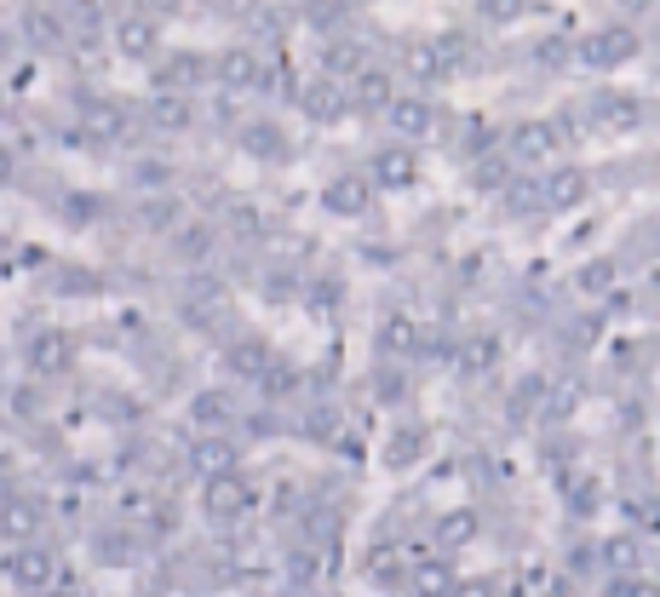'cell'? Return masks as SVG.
<instances>
[{
    "label": "cell",
    "instance_id": "cell-32",
    "mask_svg": "<svg viewBox=\"0 0 660 597\" xmlns=\"http://www.w3.org/2000/svg\"><path fill=\"white\" fill-rule=\"evenodd\" d=\"M568 505L581 511V518H586V511H597V482H592V477H581V482L568 489Z\"/></svg>",
    "mask_w": 660,
    "mask_h": 597
},
{
    "label": "cell",
    "instance_id": "cell-37",
    "mask_svg": "<svg viewBox=\"0 0 660 597\" xmlns=\"http://www.w3.org/2000/svg\"><path fill=\"white\" fill-rule=\"evenodd\" d=\"M454 597H500V591H494V580H488V575H471V580L454 586Z\"/></svg>",
    "mask_w": 660,
    "mask_h": 597
},
{
    "label": "cell",
    "instance_id": "cell-34",
    "mask_svg": "<svg viewBox=\"0 0 660 597\" xmlns=\"http://www.w3.org/2000/svg\"><path fill=\"white\" fill-rule=\"evenodd\" d=\"M195 70H201V58H190V52H184V58H172V64H167L161 81H167V87H184V81H195Z\"/></svg>",
    "mask_w": 660,
    "mask_h": 597
},
{
    "label": "cell",
    "instance_id": "cell-7",
    "mask_svg": "<svg viewBox=\"0 0 660 597\" xmlns=\"http://www.w3.org/2000/svg\"><path fill=\"white\" fill-rule=\"evenodd\" d=\"M597 563L609 568V575H638L643 568V540L638 534H609L597 546Z\"/></svg>",
    "mask_w": 660,
    "mask_h": 597
},
{
    "label": "cell",
    "instance_id": "cell-44",
    "mask_svg": "<svg viewBox=\"0 0 660 597\" xmlns=\"http://www.w3.org/2000/svg\"><path fill=\"white\" fill-rule=\"evenodd\" d=\"M179 247L190 253V259H201V253H207V236H201V231H184V236H179Z\"/></svg>",
    "mask_w": 660,
    "mask_h": 597
},
{
    "label": "cell",
    "instance_id": "cell-30",
    "mask_svg": "<svg viewBox=\"0 0 660 597\" xmlns=\"http://www.w3.org/2000/svg\"><path fill=\"white\" fill-rule=\"evenodd\" d=\"M609 597H660V586H654V580H643V575H615Z\"/></svg>",
    "mask_w": 660,
    "mask_h": 597
},
{
    "label": "cell",
    "instance_id": "cell-38",
    "mask_svg": "<svg viewBox=\"0 0 660 597\" xmlns=\"http://www.w3.org/2000/svg\"><path fill=\"white\" fill-rule=\"evenodd\" d=\"M143 213H150V224H156V231H167V224H179V202H150Z\"/></svg>",
    "mask_w": 660,
    "mask_h": 597
},
{
    "label": "cell",
    "instance_id": "cell-21",
    "mask_svg": "<svg viewBox=\"0 0 660 597\" xmlns=\"http://www.w3.org/2000/svg\"><path fill=\"white\" fill-rule=\"evenodd\" d=\"M380 345H385L391 356H408V351H419V328H414L408 317H391V322L380 328Z\"/></svg>",
    "mask_w": 660,
    "mask_h": 597
},
{
    "label": "cell",
    "instance_id": "cell-2",
    "mask_svg": "<svg viewBox=\"0 0 660 597\" xmlns=\"http://www.w3.org/2000/svg\"><path fill=\"white\" fill-rule=\"evenodd\" d=\"M581 58L592 70H620V64L638 58V30H597L581 41Z\"/></svg>",
    "mask_w": 660,
    "mask_h": 597
},
{
    "label": "cell",
    "instance_id": "cell-33",
    "mask_svg": "<svg viewBox=\"0 0 660 597\" xmlns=\"http://www.w3.org/2000/svg\"><path fill=\"white\" fill-rule=\"evenodd\" d=\"M529 0H482V18H494V23H511V18H523Z\"/></svg>",
    "mask_w": 660,
    "mask_h": 597
},
{
    "label": "cell",
    "instance_id": "cell-9",
    "mask_svg": "<svg viewBox=\"0 0 660 597\" xmlns=\"http://www.w3.org/2000/svg\"><path fill=\"white\" fill-rule=\"evenodd\" d=\"M299 104H305V116L310 121H339L344 116V93H339V81H310V87L299 93Z\"/></svg>",
    "mask_w": 660,
    "mask_h": 597
},
{
    "label": "cell",
    "instance_id": "cell-31",
    "mask_svg": "<svg viewBox=\"0 0 660 597\" xmlns=\"http://www.w3.org/2000/svg\"><path fill=\"white\" fill-rule=\"evenodd\" d=\"M609 281H615V265H609V259H597V265L581 270V288H586V294H603Z\"/></svg>",
    "mask_w": 660,
    "mask_h": 597
},
{
    "label": "cell",
    "instance_id": "cell-10",
    "mask_svg": "<svg viewBox=\"0 0 660 597\" xmlns=\"http://www.w3.org/2000/svg\"><path fill=\"white\" fill-rule=\"evenodd\" d=\"M454 586H459V575H454L448 563H437V557L414 563V575H408V591H414V597H454Z\"/></svg>",
    "mask_w": 660,
    "mask_h": 597
},
{
    "label": "cell",
    "instance_id": "cell-1",
    "mask_svg": "<svg viewBox=\"0 0 660 597\" xmlns=\"http://www.w3.org/2000/svg\"><path fill=\"white\" fill-rule=\"evenodd\" d=\"M7 580L46 591V586L57 580V557H52L46 546H35V540H18V546H12V557H7Z\"/></svg>",
    "mask_w": 660,
    "mask_h": 597
},
{
    "label": "cell",
    "instance_id": "cell-3",
    "mask_svg": "<svg viewBox=\"0 0 660 597\" xmlns=\"http://www.w3.org/2000/svg\"><path fill=\"white\" fill-rule=\"evenodd\" d=\"M253 505V489L230 471V477H207V518H219V523H236L242 511Z\"/></svg>",
    "mask_w": 660,
    "mask_h": 597
},
{
    "label": "cell",
    "instance_id": "cell-26",
    "mask_svg": "<svg viewBox=\"0 0 660 597\" xmlns=\"http://www.w3.org/2000/svg\"><path fill=\"white\" fill-rule=\"evenodd\" d=\"M459 362H466V374H488V367L500 362V345H494V339H471V345H466V356H459Z\"/></svg>",
    "mask_w": 660,
    "mask_h": 597
},
{
    "label": "cell",
    "instance_id": "cell-40",
    "mask_svg": "<svg viewBox=\"0 0 660 597\" xmlns=\"http://www.w3.org/2000/svg\"><path fill=\"white\" fill-rule=\"evenodd\" d=\"M93 127H98V132H121V109L98 104V109H93Z\"/></svg>",
    "mask_w": 660,
    "mask_h": 597
},
{
    "label": "cell",
    "instance_id": "cell-4",
    "mask_svg": "<svg viewBox=\"0 0 660 597\" xmlns=\"http://www.w3.org/2000/svg\"><path fill=\"white\" fill-rule=\"evenodd\" d=\"M41 518H46V505H41L35 494L0 500V534H7V540H35V534H41Z\"/></svg>",
    "mask_w": 660,
    "mask_h": 597
},
{
    "label": "cell",
    "instance_id": "cell-24",
    "mask_svg": "<svg viewBox=\"0 0 660 597\" xmlns=\"http://www.w3.org/2000/svg\"><path fill=\"white\" fill-rule=\"evenodd\" d=\"M150 121L167 127V132H184V127H190V104H184V98H156V104H150Z\"/></svg>",
    "mask_w": 660,
    "mask_h": 597
},
{
    "label": "cell",
    "instance_id": "cell-46",
    "mask_svg": "<svg viewBox=\"0 0 660 597\" xmlns=\"http://www.w3.org/2000/svg\"><path fill=\"white\" fill-rule=\"evenodd\" d=\"M29 30H35V35H41V41H52V35H57V23H52V18H46V12H35V18H29Z\"/></svg>",
    "mask_w": 660,
    "mask_h": 597
},
{
    "label": "cell",
    "instance_id": "cell-29",
    "mask_svg": "<svg viewBox=\"0 0 660 597\" xmlns=\"http://www.w3.org/2000/svg\"><path fill=\"white\" fill-rule=\"evenodd\" d=\"M597 116L609 121V127H631V121H638V104H631V98H603Z\"/></svg>",
    "mask_w": 660,
    "mask_h": 597
},
{
    "label": "cell",
    "instance_id": "cell-15",
    "mask_svg": "<svg viewBox=\"0 0 660 597\" xmlns=\"http://www.w3.org/2000/svg\"><path fill=\"white\" fill-rule=\"evenodd\" d=\"M230 414H236V408H230V396H224V391H201L195 403H190V419L201 425V431H224Z\"/></svg>",
    "mask_w": 660,
    "mask_h": 597
},
{
    "label": "cell",
    "instance_id": "cell-25",
    "mask_svg": "<svg viewBox=\"0 0 660 597\" xmlns=\"http://www.w3.org/2000/svg\"><path fill=\"white\" fill-rule=\"evenodd\" d=\"M258 391H265V396H294V391H299V374H294L287 362H270L265 374H258Z\"/></svg>",
    "mask_w": 660,
    "mask_h": 597
},
{
    "label": "cell",
    "instance_id": "cell-12",
    "mask_svg": "<svg viewBox=\"0 0 660 597\" xmlns=\"http://www.w3.org/2000/svg\"><path fill=\"white\" fill-rule=\"evenodd\" d=\"M545 202H552V207L586 202V173H581V167H557V173L545 179Z\"/></svg>",
    "mask_w": 660,
    "mask_h": 597
},
{
    "label": "cell",
    "instance_id": "cell-8",
    "mask_svg": "<svg viewBox=\"0 0 660 597\" xmlns=\"http://www.w3.org/2000/svg\"><path fill=\"white\" fill-rule=\"evenodd\" d=\"M322 207H328V213H339V218H356V213H368V179H356V173L333 179V184L322 190Z\"/></svg>",
    "mask_w": 660,
    "mask_h": 597
},
{
    "label": "cell",
    "instance_id": "cell-6",
    "mask_svg": "<svg viewBox=\"0 0 660 597\" xmlns=\"http://www.w3.org/2000/svg\"><path fill=\"white\" fill-rule=\"evenodd\" d=\"M236 460H242L236 443H224L219 431H207V437L190 448V466H195L201 477H230V471H236Z\"/></svg>",
    "mask_w": 660,
    "mask_h": 597
},
{
    "label": "cell",
    "instance_id": "cell-18",
    "mask_svg": "<svg viewBox=\"0 0 660 597\" xmlns=\"http://www.w3.org/2000/svg\"><path fill=\"white\" fill-rule=\"evenodd\" d=\"M219 81H224V87H253V81H258V58H253V52H224V58H219Z\"/></svg>",
    "mask_w": 660,
    "mask_h": 597
},
{
    "label": "cell",
    "instance_id": "cell-23",
    "mask_svg": "<svg viewBox=\"0 0 660 597\" xmlns=\"http://www.w3.org/2000/svg\"><path fill=\"white\" fill-rule=\"evenodd\" d=\"M408 70H414L419 81H437V75L448 70V52H443V46H408Z\"/></svg>",
    "mask_w": 660,
    "mask_h": 597
},
{
    "label": "cell",
    "instance_id": "cell-22",
    "mask_svg": "<svg viewBox=\"0 0 660 597\" xmlns=\"http://www.w3.org/2000/svg\"><path fill=\"white\" fill-rule=\"evenodd\" d=\"M115 41H121L127 58H150V52H156V23L132 18V23H121V35H115Z\"/></svg>",
    "mask_w": 660,
    "mask_h": 597
},
{
    "label": "cell",
    "instance_id": "cell-36",
    "mask_svg": "<svg viewBox=\"0 0 660 597\" xmlns=\"http://www.w3.org/2000/svg\"><path fill=\"white\" fill-rule=\"evenodd\" d=\"M574 408H581V385H563L557 403H545V414H552V419H568Z\"/></svg>",
    "mask_w": 660,
    "mask_h": 597
},
{
    "label": "cell",
    "instance_id": "cell-41",
    "mask_svg": "<svg viewBox=\"0 0 660 597\" xmlns=\"http://www.w3.org/2000/svg\"><path fill=\"white\" fill-rule=\"evenodd\" d=\"M540 597H581V591H574V580L552 575V580H545V586H540Z\"/></svg>",
    "mask_w": 660,
    "mask_h": 597
},
{
    "label": "cell",
    "instance_id": "cell-27",
    "mask_svg": "<svg viewBox=\"0 0 660 597\" xmlns=\"http://www.w3.org/2000/svg\"><path fill=\"white\" fill-rule=\"evenodd\" d=\"M247 150H253V156H281V150H287V138L265 121V127H247Z\"/></svg>",
    "mask_w": 660,
    "mask_h": 597
},
{
    "label": "cell",
    "instance_id": "cell-17",
    "mask_svg": "<svg viewBox=\"0 0 660 597\" xmlns=\"http://www.w3.org/2000/svg\"><path fill=\"white\" fill-rule=\"evenodd\" d=\"M270 362H276V351L258 345V339H236V345H230V367H236V374H247V380H258Z\"/></svg>",
    "mask_w": 660,
    "mask_h": 597
},
{
    "label": "cell",
    "instance_id": "cell-35",
    "mask_svg": "<svg viewBox=\"0 0 660 597\" xmlns=\"http://www.w3.org/2000/svg\"><path fill=\"white\" fill-rule=\"evenodd\" d=\"M305 431H310V437H339V414H333V408H316V414L305 419Z\"/></svg>",
    "mask_w": 660,
    "mask_h": 597
},
{
    "label": "cell",
    "instance_id": "cell-48",
    "mask_svg": "<svg viewBox=\"0 0 660 597\" xmlns=\"http://www.w3.org/2000/svg\"><path fill=\"white\" fill-rule=\"evenodd\" d=\"M41 597H70V591H57V586H46V591H41Z\"/></svg>",
    "mask_w": 660,
    "mask_h": 597
},
{
    "label": "cell",
    "instance_id": "cell-39",
    "mask_svg": "<svg viewBox=\"0 0 660 597\" xmlns=\"http://www.w3.org/2000/svg\"><path fill=\"white\" fill-rule=\"evenodd\" d=\"M287 575H294V580H316V575H322V563H316L310 552H299L294 563H287Z\"/></svg>",
    "mask_w": 660,
    "mask_h": 597
},
{
    "label": "cell",
    "instance_id": "cell-28",
    "mask_svg": "<svg viewBox=\"0 0 660 597\" xmlns=\"http://www.w3.org/2000/svg\"><path fill=\"white\" fill-rule=\"evenodd\" d=\"M425 454V437L419 431H396V443H391V466H414Z\"/></svg>",
    "mask_w": 660,
    "mask_h": 597
},
{
    "label": "cell",
    "instance_id": "cell-5",
    "mask_svg": "<svg viewBox=\"0 0 660 597\" xmlns=\"http://www.w3.org/2000/svg\"><path fill=\"white\" fill-rule=\"evenodd\" d=\"M557 145H563V127H552V121H523L511 132V156L517 161H545Z\"/></svg>",
    "mask_w": 660,
    "mask_h": 597
},
{
    "label": "cell",
    "instance_id": "cell-13",
    "mask_svg": "<svg viewBox=\"0 0 660 597\" xmlns=\"http://www.w3.org/2000/svg\"><path fill=\"white\" fill-rule=\"evenodd\" d=\"M391 121H396V132H402V138H430V127H437V116H430V104H419V98H402V104H391Z\"/></svg>",
    "mask_w": 660,
    "mask_h": 597
},
{
    "label": "cell",
    "instance_id": "cell-43",
    "mask_svg": "<svg viewBox=\"0 0 660 597\" xmlns=\"http://www.w3.org/2000/svg\"><path fill=\"white\" fill-rule=\"evenodd\" d=\"M236 231H242V236H258L265 224H258V213H253V207H236Z\"/></svg>",
    "mask_w": 660,
    "mask_h": 597
},
{
    "label": "cell",
    "instance_id": "cell-47",
    "mask_svg": "<svg viewBox=\"0 0 660 597\" xmlns=\"http://www.w3.org/2000/svg\"><path fill=\"white\" fill-rule=\"evenodd\" d=\"M7 179H12V156H7V150H0V184H7Z\"/></svg>",
    "mask_w": 660,
    "mask_h": 597
},
{
    "label": "cell",
    "instance_id": "cell-16",
    "mask_svg": "<svg viewBox=\"0 0 660 597\" xmlns=\"http://www.w3.org/2000/svg\"><path fill=\"white\" fill-rule=\"evenodd\" d=\"M373 179H380L385 190L414 184V156L408 150H380V156H373Z\"/></svg>",
    "mask_w": 660,
    "mask_h": 597
},
{
    "label": "cell",
    "instance_id": "cell-14",
    "mask_svg": "<svg viewBox=\"0 0 660 597\" xmlns=\"http://www.w3.org/2000/svg\"><path fill=\"white\" fill-rule=\"evenodd\" d=\"M362 575H368V580H380V586L402 580V546H396V540H380V546L362 557Z\"/></svg>",
    "mask_w": 660,
    "mask_h": 597
},
{
    "label": "cell",
    "instance_id": "cell-11",
    "mask_svg": "<svg viewBox=\"0 0 660 597\" xmlns=\"http://www.w3.org/2000/svg\"><path fill=\"white\" fill-rule=\"evenodd\" d=\"M29 367H35V374H64V367H70V339L64 333H35V345H29Z\"/></svg>",
    "mask_w": 660,
    "mask_h": 597
},
{
    "label": "cell",
    "instance_id": "cell-45",
    "mask_svg": "<svg viewBox=\"0 0 660 597\" xmlns=\"http://www.w3.org/2000/svg\"><path fill=\"white\" fill-rule=\"evenodd\" d=\"M477 184H505V167H500V161H482V173H477Z\"/></svg>",
    "mask_w": 660,
    "mask_h": 597
},
{
    "label": "cell",
    "instance_id": "cell-19",
    "mask_svg": "<svg viewBox=\"0 0 660 597\" xmlns=\"http://www.w3.org/2000/svg\"><path fill=\"white\" fill-rule=\"evenodd\" d=\"M477 529H482L477 511H448V518L437 523V540H443V546H471Z\"/></svg>",
    "mask_w": 660,
    "mask_h": 597
},
{
    "label": "cell",
    "instance_id": "cell-42",
    "mask_svg": "<svg viewBox=\"0 0 660 597\" xmlns=\"http://www.w3.org/2000/svg\"><path fill=\"white\" fill-rule=\"evenodd\" d=\"M98 213V202H93V195H70V218L81 224V218H93Z\"/></svg>",
    "mask_w": 660,
    "mask_h": 597
},
{
    "label": "cell",
    "instance_id": "cell-49",
    "mask_svg": "<svg viewBox=\"0 0 660 597\" xmlns=\"http://www.w3.org/2000/svg\"><path fill=\"white\" fill-rule=\"evenodd\" d=\"M626 7H649V0H626Z\"/></svg>",
    "mask_w": 660,
    "mask_h": 597
},
{
    "label": "cell",
    "instance_id": "cell-20",
    "mask_svg": "<svg viewBox=\"0 0 660 597\" xmlns=\"http://www.w3.org/2000/svg\"><path fill=\"white\" fill-rule=\"evenodd\" d=\"M356 104L362 109H391V75L385 70H362L356 75Z\"/></svg>",
    "mask_w": 660,
    "mask_h": 597
}]
</instances>
